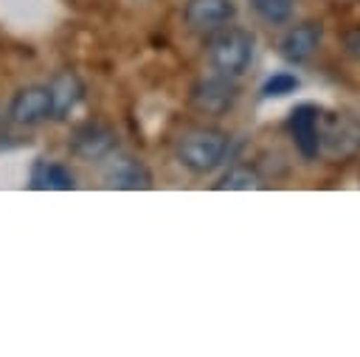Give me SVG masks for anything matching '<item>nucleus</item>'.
Instances as JSON below:
<instances>
[{
    "label": "nucleus",
    "instance_id": "f257e3e1",
    "mask_svg": "<svg viewBox=\"0 0 360 357\" xmlns=\"http://www.w3.org/2000/svg\"><path fill=\"white\" fill-rule=\"evenodd\" d=\"M256 53V37L250 28L242 25H225L214 34H208L205 56L214 73L239 79L245 70H250Z\"/></svg>",
    "mask_w": 360,
    "mask_h": 357
},
{
    "label": "nucleus",
    "instance_id": "f03ea898",
    "mask_svg": "<svg viewBox=\"0 0 360 357\" xmlns=\"http://www.w3.org/2000/svg\"><path fill=\"white\" fill-rule=\"evenodd\" d=\"M231 146V135L217 126H191L177 138L174 155L183 169L191 174H211L225 163Z\"/></svg>",
    "mask_w": 360,
    "mask_h": 357
},
{
    "label": "nucleus",
    "instance_id": "7ed1b4c3",
    "mask_svg": "<svg viewBox=\"0 0 360 357\" xmlns=\"http://www.w3.org/2000/svg\"><path fill=\"white\" fill-rule=\"evenodd\" d=\"M318 146H321V155L338 163L357 157L360 155V115L346 112V110H335V112L321 110Z\"/></svg>",
    "mask_w": 360,
    "mask_h": 357
},
{
    "label": "nucleus",
    "instance_id": "20e7f679",
    "mask_svg": "<svg viewBox=\"0 0 360 357\" xmlns=\"http://www.w3.org/2000/svg\"><path fill=\"white\" fill-rule=\"evenodd\" d=\"M191 107L202 115H211V118H219L225 112H231L239 101V84L236 79L231 76H222V73H211V76H202L191 84Z\"/></svg>",
    "mask_w": 360,
    "mask_h": 357
},
{
    "label": "nucleus",
    "instance_id": "39448f33",
    "mask_svg": "<svg viewBox=\"0 0 360 357\" xmlns=\"http://www.w3.org/2000/svg\"><path fill=\"white\" fill-rule=\"evenodd\" d=\"M101 177L110 188H121V191H143L152 188V171L146 169L143 160H138L129 152H110L101 160Z\"/></svg>",
    "mask_w": 360,
    "mask_h": 357
},
{
    "label": "nucleus",
    "instance_id": "423d86ee",
    "mask_svg": "<svg viewBox=\"0 0 360 357\" xmlns=\"http://www.w3.org/2000/svg\"><path fill=\"white\" fill-rule=\"evenodd\" d=\"M8 118L17 126H39L53 118V101L48 84H25L8 101Z\"/></svg>",
    "mask_w": 360,
    "mask_h": 357
},
{
    "label": "nucleus",
    "instance_id": "0eeeda50",
    "mask_svg": "<svg viewBox=\"0 0 360 357\" xmlns=\"http://www.w3.org/2000/svg\"><path fill=\"white\" fill-rule=\"evenodd\" d=\"M236 20V3L233 0H186L183 6V22L194 34H214Z\"/></svg>",
    "mask_w": 360,
    "mask_h": 357
},
{
    "label": "nucleus",
    "instance_id": "6e6552de",
    "mask_svg": "<svg viewBox=\"0 0 360 357\" xmlns=\"http://www.w3.org/2000/svg\"><path fill=\"white\" fill-rule=\"evenodd\" d=\"M118 149V141H115V132L98 121H84L79 124L73 132H70V152L82 160H93V163H101L110 152Z\"/></svg>",
    "mask_w": 360,
    "mask_h": 357
},
{
    "label": "nucleus",
    "instance_id": "1a4fd4ad",
    "mask_svg": "<svg viewBox=\"0 0 360 357\" xmlns=\"http://www.w3.org/2000/svg\"><path fill=\"white\" fill-rule=\"evenodd\" d=\"M318 121H321V107H315V104H298L287 118V132H290L292 146L298 149V155L304 160H315L321 155Z\"/></svg>",
    "mask_w": 360,
    "mask_h": 357
},
{
    "label": "nucleus",
    "instance_id": "9d476101",
    "mask_svg": "<svg viewBox=\"0 0 360 357\" xmlns=\"http://www.w3.org/2000/svg\"><path fill=\"white\" fill-rule=\"evenodd\" d=\"M321 39H323V28L321 22L315 20H304V22H295L287 28V34L281 37V56L290 62V65H301L307 59H312V53L321 48Z\"/></svg>",
    "mask_w": 360,
    "mask_h": 357
},
{
    "label": "nucleus",
    "instance_id": "9b49d317",
    "mask_svg": "<svg viewBox=\"0 0 360 357\" xmlns=\"http://www.w3.org/2000/svg\"><path fill=\"white\" fill-rule=\"evenodd\" d=\"M48 90H51L53 118H56V121L68 118V115L82 104V98H84V84H82V79H79L73 70H59V73L51 79Z\"/></svg>",
    "mask_w": 360,
    "mask_h": 357
},
{
    "label": "nucleus",
    "instance_id": "f8f14e48",
    "mask_svg": "<svg viewBox=\"0 0 360 357\" xmlns=\"http://www.w3.org/2000/svg\"><path fill=\"white\" fill-rule=\"evenodd\" d=\"M31 188H37V191H70V188H76V180L62 163L39 157L31 166Z\"/></svg>",
    "mask_w": 360,
    "mask_h": 357
},
{
    "label": "nucleus",
    "instance_id": "ddd939ff",
    "mask_svg": "<svg viewBox=\"0 0 360 357\" xmlns=\"http://www.w3.org/2000/svg\"><path fill=\"white\" fill-rule=\"evenodd\" d=\"M250 8L267 25H284L295 14V0H250Z\"/></svg>",
    "mask_w": 360,
    "mask_h": 357
},
{
    "label": "nucleus",
    "instance_id": "4468645a",
    "mask_svg": "<svg viewBox=\"0 0 360 357\" xmlns=\"http://www.w3.org/2000/svg\"><path fill=\"white\" fill-rule=\"evenodd\" d=\"M217 188H228V191H250L259 188V174L256 169H250L248 163H233L217 183Z\"/></svg>",
    "mask_w": 360,
    "mask_h": 357
},
{
    "label": "nucleus",
    "instance_id": "2eb2a0df",
    "mask_svg": "<svg viewBox=\"0 0 360 357\" xmlns=\"http://www.w3.org/2000/svg\"><path fill=\"white\" fill-rule=\"evenodd\" d=\"M298 84H301V82H298L295 73L281 70V73H273V76L264 79V84H262V96H264V98H281V96L295 93Z\"/></svg>",
    "mask_w": 360,
    "mask_h": 357
}]
</instances>
